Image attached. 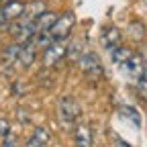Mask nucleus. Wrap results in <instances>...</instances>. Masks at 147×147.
Segmentation results:
<instances>
[{
  "instance_id": "obj_19",
  "label": "nucleus",
  "mask_w": 147,
  "mask_h": 147,
  "mask_svg": "<svg viewBox=\"0 0 147 147\" xmlns=\"http://www.w3.org/2000/svg\"><path fill=\"white\" fill-rule=\"evenodd\" d=\"M0 139H2V145H4V147H12V145H16V137H14L12 133H6L4 137H0Z\"/></svg>"
},
{
  "instance_id": "obj_13",
  "label": "nucleus",
  "mask_w": 147,
  "mask_h": 147,
  "mask_svg": "<svg viewBox=\"0 0 147 147\" xmlns=\"http://www.w3.org/2000/svg\"><path fill=\"white\" fill-rule=\"evenodd\" d=\"M131 53H133V49H131V47L117 45V47L110 49V59H113V63H117V65H123L129 57H131Z\"/></svg>"
},
{
  "instance_id": "obj_4",
  "label": "nucleus",
  "mask_w": 147,
  "mask_h": 147,
  "mask_svg": "<svg viewBox=\"0 0 147 147\" xmlns=\"http://www.w3.org/2000/svg\"><path fill=\"white\" fill-rule=\"evenodd\" d=\"M65 49H67V39L65 41H57V39H55L51 45H47L43 49V65L45 67L57 65L65 57Z\"/></svg>"
},
{
  "instance_id": "obj_11",
  "label": "nucleus",
  "mask_w": 147,
  "mask_h": 147,
  "mask_svg": "<svg viewBox=\"0 0 147 147\" xmlns=\"http://www.w3.org/2000/svg\"><path fill=\"white\" fill-rule=\"evenodd\" d=\"M23 10H25V2H21V0H8L4 6H0V12H2L6 23L14 21V18H18V16H23Z\"/></svg>"
},
{
  "instance_id": "obj_10",
  "label": "nucleus",
  "mask_w": 147,
  "mask_h": 147,
  "mask_svg": "<svg viewBox=\"0 0 147 147\" xmlns=\"http://www.w3.org/2000/svg\"><path fill=\"white\" fill-rule=\"evenodd\" d=\"M74 141L80 147H92L94 145V135H92V127L86 123H80L74 127Z\"/></svg>"
},
{
  "instance_id": "obj_15",
  "label": "nucleus",
  "mask_w": 147,
  "mask_h": 147,
  "mask_svg": "<svg viewBox=\"0 0 147 147\" xmlns=\"http://www.w3.org/2000/svg\"><path fill=\"white\" fill-rule=\"evenodd\" d=\"M129 37L135 41V43H139V41H143L145 39V25L141 23V21H133L131 25H129Z\"/></svg>"
},
{
  "instance_id": "obj_3",
  "label": "nucleus",
  "mask_w": 147,
  "mask_h": 147,
  "mask_svg": "<svg viewBox=\"0 0 147 147\" xmlns=\"http://www.w3.org/2000/svg\"><path fill=\"white\" fill-rule=\"evenodd\" d=\"M76 63L82 69V74L88 76L90 80H98V78H102V74H104L102 63H100V57H98L94 51H82V55L78 57Z\"/></svg>"
},
{
  "instance_id": "obj_20",
  "label": "nucleus",
  "mask_w": 147,
  "mask_h": 147,
  "mask_svg": "<svg viewBox=\"0 0 147 147\" xmlns=\"http://www.w3.org/2000/svg\"><path fill=\"white\" fill-rule=\"evenodd\" d=\"M6 133H10V123L8 119H0V137H4Z\"/></svg>"
},
{
  "instance_id": "obj_9",
  "label": "nucleus",
  "mask_w": 147,
  "mask_h": 147,
  "mask_svg": "<svg viewBox=\"0 0 147 147\" xmlns=\"http://www.w3.org/2000/svg\"><path fill=\"white\" fill-rule=\"evenodd\" d=\"M51 139H53V135H51V131L45 127V125H39V127H35V131H33V135L27 139V147H45V145H49L51 143Z\"/></svg>"
},
{
  "instance_id": "obj_12",
  "label": "nucleus",
  "mask_w": 147,
  "mask_h": 147,
  "mask_svg": "<svg viewBox=\"0 0 147 147\" xmlns=\"http://www.w3.org/2000/svg\"><path fill=\"white\" fill-rule=\"evenodd\" d=\"M47 10V2L45 0H31V2L25 4V10H23V18H27V21H35L37 16H39L41 12Z\"/></svg>"
},
{
  "instance_id": "obj_14",
  "label": "nucleus",
  "mask_w": 147,
  "mask_h": 147,
  "mask_svg": "<svg viewBox=\"0 0 147 147\" xmlns=\"http://www.w3.org/2000/svg\"><path fill=\"white\" fill-rule=\"evenodd\" d=\"M82 51H84V47H82V39H71V41H67L65 57H67L71 63H76V61H78V57L82 55Z\"/></svg>"
},
{
  "instance_id": "obj_2",
  "label": "nucleus",
  "mask_w": 147,
  "mask_h": 147,
  "mask_svg": "<svg viewBox=\"0 0 147 147\" xmlns=\"http://www.w3.org/2000/svg\"><path fill=\"white\" fill-rule=\"evenodd\" d=\"M74 25H76V14H74L71 10H65V12H61V14L55 16V21H53L49 33H51L53 39L65 41L67 37L71 35V31H74Z\"/></svg>"
},
{
  "instance_id": "obj_5",
  "label": "nucleus",
  "mask_w": 147,
  "mask_h": 147,
  "mask_svg": "<svg viewBox=\"0 0 147 147\" xmlns=\"http://www.w3.org/2000/svg\"><path fill=\"white\" fill-rule=\"evenodd\" d=\"M18 53H21V43L18 41L8 43L0 53V69L6 74H12V69L18 67Z\"/></svg>"
},
{
  "instance_id": "obj_22",
  "label": "nucleus",
  "mask_w": 147,
  "mask_h": 147,
  "mask_svg": "<svg viewBox=\"0 0 147 147\" xmlns=\"http://www.w3.org/2000/svg\"><path fill=\"white\" fill-rule=\"evenodd\" d=\"M145 63H147V61H145Z\"/></svg>"
},
{
  "instance_id": "obj_6",
  "label": "nucleus",
  "mask_w": 147,
  "mask_h": 147,
  "mask_svg": "<svg viewBox=\"0 0 147 147\" xmlns=\"http://www.w3.org/2000/svg\"><path fill=\"white\" fill-rule=\"evenodd\" d=\"M121 39H123V33H121L119 27H115V25H106V27L100 29V43H102L104 49L110 51L113 47L121 45Z\"/></svg>"
},
{
  "instance_id": "obj_8",
  "label": "nucleus",
  "mask_w": 147,
  "mask_h": 147,
  "mask_svg": "<svg viewBox=\"0 0 147 147\" xmlns=\"http://www.w3.org/2000/svg\"><path fill=\"white\" fill-rule=\"evenodd\" d=\"M123 69H125V74H127V76L129 78H131V80H139L141 78V74H143V69H145V59L141 57V55L139 53H131V57H129L125 63H123Z\"/></svg>"
},
{
  "instance_id": "obj_21",
  "label": "nucleus",
  "mask_w": 147,
  "mask_h": 147,
  "mask_svg": "<svg viewBox=\"0 0 147 147\" xmlns=\"http://www.w3.org/2000/svg\"><path fill=\"white\" fill-rule=\"evenodd\" d=\"M115 141H117V145H123V147H129L131 143H127V141H123L121 137H115Z\"/></svg>"
},
{
  "instance_id": "obj_16",
  "label": "nucleus",
  "mask_w": 147,
  "mask_h": 147,
  "mask_svg": "<svg viewBox=\"0 0 147 147\" xmlns=\"http://www.w3.org/2000/svg\"><path fill=\"white\" fill-rule=\"evenodd\" d=\"M121 115H123V117H127L129 121H133V125H135V127H139V125H141V117H139V113H137L133 106H123V108H121Z\"/></svg>"
},
{
  "instance_id": "obj_1",
  "label": "nucleus",
  "mask_w": 147,
  "mask_h": 147,
  "mask_svg": "<svg viewBox=\"0 0 147 147\" xmlns=\"http://www.w3.org/2000/svg\"><path fill=\"white\" fill-rule=\"evenodd\" d=\"M82 117V106L78 102L76 96L71 94H63L57 102V119H59V125L65 129V131H71L76 123L80 121Z\"/></svg>"
},
{
  "instance_id": "obj_17",
  "label": "nucleus",
  "mask_w": 147,
  "mask_h": 147,
  "mask_svg": "<svg viewBox=\"0 0 147 147\" xmlns=\"http://www.w3.org/2000/svg\"><path fill=\"white\" fill-rule=\"evenodd\" d=\"M137 90H139V94L143 100H147V63H145V69L141 74V78L137 80Z\"/></svg>"
},
{
  "instance_id": "obj_18",
  "label": "nucleus",
  "mask_w": 147,
  "mask_h": 147,
  "mask_svg": "<svg viewBox=\"0 0 147 147\" xmlns=\"http://www.w3.org/2000/svg\"><path fill=\"white\" fill-rule=\"evenodd\" d=\"M16 119L21 121L23 125H29L31 123V115H29L27 108H16Z\"/></svg>"
},
{
  "instance_id": "obj_7",
  "label": "nucleus",
  "mask_w": 147,
  "mask_h": 147,
  "mask_svg": "<svg viewBox=\"0 0 147 147\" xmlns=\"http://www.w3.org/2000/svg\"><path fill=\"white\" fill-rule=\"evenodd\" d=\"M37 43L35 39H29V41H23L21 43V53H18V65L23 69H29L33 63H35V57H37Z\"/></svg>"
}]
</instances>
